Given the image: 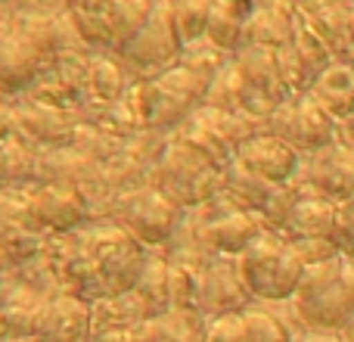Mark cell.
<instances>
[{
	"mask_svg": "<svg viewBox=\"0 0 354 342\" xmlns=\"http://www.w3.org/2000/svg\"><path fill=\"white\" fill-rule=\"evenodd\" d=\"M149 252L122 224L93 218L91 224L68 233H50L44 258L50 262L62 293L84 302L112 299L131 293L147 268Z\"/></svg>",
	"mask_w": 354,
	"mask_h": 342,
	"instance_id": "obj_1",
	"label": "cell"
},
{
	"mask_svg": "<svg viewBox=\"0 0 354 342\" xmlns=\"http://www.w3.org/2000/svg\"><path fill=\"white\" fill-rule=\"evenodd\" d=\"M292 308L305 327L317 330H342L354 314V255L336 252L333 258L308 264Z\"/></svg>",
	"mask_w": 354,
	"mask_h": 342,
	"instance_id": "obj_2",
	"label": "cell"
},
{
	"mask_svg": "<svg viewBox=\"0 0 354 342\" xmlns=\"http://www.w3.org/2000/svg\"><path fill=\"white\" fill-rule=\"evenodd\" d=\"M208 84H212V78L177 62V66L156 75V78L137 81L134 91H131V100L137 106L143 128L171 134L177 125H183L196 109L205 106Z\"/></svg>",
	"mask_w": 354,
	"mask_h": 342,
	"instance_id": "obj_3",
	"label": "cell"
},
{
	"mask_svg": "<svg viewBox=\"0 0 354 342\" xmlns=\"http://www.w3.org/2000/svg\"><path fill=\"white\" fill-rule=\"evenodd\" d=\"M239 268H243L245 287L252 289L255 302H292L308 271V262L280 231L268 227L239 255Z\"/></svg>",
	"mask_w": 354,
	"mask_h": 342,
	"instance_id": "obj_4",
	"label": "cell"
},
{
	"mask_svg": "<svg viewBox=\"0 0 354 342\" xmlns=\"http://www.w3.org/2000/svg\"><path fill=\"white\" fill-rule=\"evenodd\" d=\"M183 212L187 208L171 202L153 183H137V187H124L118 193H112L106 199L100 218L122 224L147 249H165L174 227L180 224Z\"/></svg>",
	"mask_w": 354,
	"mask_h": 342,
	"instance_id": "obj_5",
	"label": "cell"
},
{
	"mask_svg": "<svg viewBox=\"0 0 354 342\" xmlns=\"http://www.w3.org/2000/svg\"><path fill=\"white\" fill-rule=\"evenodd\" d=\"M147 183L162 190L180 208H199L224 193V168L168 134V143Z\"/></svg>",
	"mask_w": 354,
	"mask_h": 342,
	"instance_id": "obj_6",
	"label": "cell"
},
{
	"mask_svg": "<svg viewBox=\"0 0 354 342\" xmlns=\"http://www.w3.org/2000/svg\"><path fill=\"white\" fill-rule=\"evenodd\" d=\"M153 6L156 0H72L68 16L91 50L118 53L143 28Z\"/></svg>",
	"mask_w": 354,
	"mask_h": 342,
	"instance_id": "obj_7",
	"label": "cell"
},
{
	"mask_svg": "<svg viewBox=\"0 0 354 342\" xmlns=\"http://www.w3.org/2000/svg\"><path fill=\"white\" fill-rule=\"evenodd\" d=\"M180 53H183V37L180 28H177L171 0H156L143 28L118 50V60L124 62V69L131 72L134 81H147L177 66Z\"/></svg>",
	"mask_w": 354,
	"mask_h": 342,
	"instance_id": "obj_8",
	"label": "cell"
},
{
	"mask_svg": "<svg viewBox=\"0 0 354 342\" xmlns=\"http://www.w3.org/2000/svg\"><path fill=\"white\" fill-rule=\"evenodd\" d=\"M268 134L280 137L289 147L299 150L301 156H308L342 141V122L333 118L311 93H295L270 112Z\"/></svg>",
	"mask_w": 354,
	"mask_h": 342,
	"instance_id": "obj_9",
	"label": "cell"
},
{
	"mask_svg": "<svg viewBox=\"0 0 354 342\" xmlns=\"http://www.w3.org/2000/svg\"><path fill=\"white\" fill-rule=\"evenodd\" d=\"M233 66L243 78V112L268 125L270 112L289 97L280 72V50L243 44L233 53Z\"/></svg>",
	"mask_w": 354,
	"mask_h": 342,
	"instance_id": "obj_10",
	"label": "cell"
},
{
	"mask_svg": "<svg viewBox=\"0 0 354 342\" xmlns=\"http://www.w3.org/2000/svg\"><path fill=\"white\" fill-rule=\"evenodd\" d=\"M47 66V56L16 28L10 6L0 3V97L10 103L25 97Z\"/></svg>",
	"mask_w": 354,
	"mask_h": 342,
	"instance_id": "obj_11",
	"label": "cell"
},
{
	"mask_svg": "<svg viewBox=\"0 0 354 342\" xmlns=\"http://www.w3.org/2000/svg\"><path fill=\"white\" fill-rule=\"evenodd\" d=\"M199 215H202V233H205V243L212 246V252H218V255L239 258L258 240V233L268 231V224H264L258 215L233 206L227 193L214 196L212 202L199 206Z\"/></svg>",
	"mask_w": 354,
	"mask_h": 342,
	"instance_id": "obj_12",
	"label": "cell"
},
{
	"mask_svg": "<svg viewBox=\"0 0 354 342\" xmlns=\"http://www.w3.org/2000/svg\"><path fill=\"white\" fill-rule=\"evenodd\" d=\"M50 233L35 215L28 190H0V249L16 264L41 255Z\"/></svg>",
	"mask_w": 354,
	"mask_h": 342,
	"instance_id": "obj_13",
	"label": "cell"
},
{
	"mask_svg": "<svg viewBox=\"0 0 354 342\" xmlns=\"http://www.w3.org/2000/svg\"><path fill=\"white\" fill-rule=\"evenodd\" d=\"M301 190L320 193L333 202H345L354 196V143L336 141L317 153L301 156V168L295 177Z\"/></svg>",
	"mask_w": 354,
	"mask_h": 342,
	"instance_id": "obj_14",
	"label": "cell"
},
{
	"mask_svg": "<svg viewBox=\"0 0 354 342\" xmlns=\"http://www.w3.org/2000/svg\"><path fill=\"white\" fill-rule=\"evenodd\" d=\"M249 305H255V296L245 287L239 258L214 255L199 271V312L208 321H214L224 314H239Z\"/></svg>",
	"mask_w": 354,
	"mask_h": 342,
	"instance_id": "obj_15",
	"label": "cell"
},
{
	"mask_svg": "<svg viewBox=\"0 0 354 342\" xmlns=\"http://www.w3.org/2000/svg\"><path fill=\"white\" fill-rule=\"evenodd\" d=\"M12 116H16V134L35 143L41 153L59 147H72L75 131H78L81 118L75 109H62V106L41 103L35 97H19L12 100Z\"/></svg>",
	"mask_w": 354,
	"mask_h": 342,
	"instance_id": "obj_16",
	"label": "cell"
},
{
	"mask_svg": "<svg viewBox=\"0 0 354 342\" xmlns=\"http://www.w3.org/2000/svg\"><path fill=\"white\" fill-rule=\"evenodd\" d=\"M31 202L47 233H68L93 221L91 199L72 183H35Z\"/></svg>",
	"mask_w": 354,
	"mask_h": 342,
	"instance_id": "obj_17",
	"label": "cell"
},
{
	"mask_svg": "<svg viewBox=\"0 0 354 342\" xmlns=\"http://www.w3.org/2000/svg\"><path fill=\"white\" fill-rule=\"evenodd\" d=\"M165 143H168L165 131H140L137 137L124 141L122 150L109 162H103V174L112 193H118L124 187L147 183L156 162H159L162 150H165Z\"/></svg>",
	"mask_w": 354,
	"mask_h": 342,
	"instance_id": "obj_18",
	"label": "cell"
},
{
	"mask_svg": "<svg viewBox=\"0 0 354 342\" xmlns=\"http://www.w3.org/2000/svg\"><path fill=\"white\" fill-rule=\"evenodd\" d=\"M137 81L131 78V72L124 69V62L118 60V53H106V50H93L91 53V75H87L84 97L78 103V118L91 122L100 109L124 100L134 91Z\"/></svg>",
	"mask_w": 354,
	"mask_h": 342,
	"instance_id": "obj_19",
	"label": "cell"
},
{
	"mask_svg": "<svg viewBox=\"0 0 354 342\" xmlns=\"http://www.w3.org/2000/svg\"><path fill=\"white\" fill-rule=\"evenodd\" d=\"M93 312L91 302L68 293H56L47 299L35 327V342H91Z\"/></svg>",
	"mask_w": 354,
	"mask_h": 342,
	"instance_id": "obj_20",
	"label": "cell"
},
{
	"mask_svg": "<svg viewBox=\"0 0 354 342\" xmlns=\"http://www.w3.org/2000/svg\"><path fill=\"white\" fill-rule=\"evenodd\" d=\"M283 237L289 243H336L339 246V202L320 193L301 190L289 221L283 224Z\"/></svg>",
	"mask_w": 354,
	"mask_h": 342,
	"instance_id": "obj_21",
	"label": "cell"
},
{
	"mask_svg": "<svg viewBox=\"0 0 354 342\" xmlns=\"http://www.w3.org/2000/svg\"><path fill=\"white\" fill-rule=\"evenodd\" d=\"M236 162L245 165L249 171H255L258 177L274 183H289L299 177L301 168V153L295 147H289L286 141L261 131L258 137H252L249 143H243L236 153Z\"/></svg>",
	"mask_w": 354,
	"mask_h": 342,
	"instance_id": "obj_22",
	"label": "cell"
},
{
	"mask_svg": "<svg viewBox=\"0 0 354 342\" xmlns=\"http://www.w3.org/2000/svg\"><path fill=\"white\" fill-rule=\"evenodd\" d=\"M171 137L187 143V147H193L199 156H205L208 162H214V165H221V168H227L236 159V150H233L230 137H227V131H224L221 112L212 109V106L196 109L187 122L177 125L171 131Z\"/></svg>",
	"mask_w": 354,
	"mask_h": 342,
	"instance_id": "obj_23",
	"label": "cell"
},
{
	"mask_svg": "<svg viewBox=\"0 0 354 342\" xmlns=\"http://www.w3.org/2000/svg\"><path fill=\"white\" fill-rule=\"evenodd\" d=\"M301 16L326 41L333 60L354 62V0H330Z\"/></svg>",
	"mask_w": 354,
	"mask_h": 342,
	"instance_id": "obj_24",
	"label": "cell"
},
{
	"mask_svg": "<svg viewBox=\"0 0 354 342\" xmlns=\"http://www.w3.org/2000/svg\"><path fill=\"white\" fill-rule=\"evenodd\" d=\"M41 150L25 137H3L0 141V190H28L41 183Z\"/></svg>",
	"mask_w": 354,
	"mask_h": 342,
	"instance_id": "obj_25",
	"label": "cell"
},
{
	"mask_svg": "<svg viewBox=\"0 0 354 342\" xmlns=\"http://www.w3.org/2000/svg\"><path fill=\"white\" fill-rule=\"evenodd\" d=\"M137 342H208V318L196 308H171L137 327Z\"/></svg>",
	"mask_w": 354,
	"mask_h": 342,
	"instance_id": "obj_26",
	"label": "cell"
},
{
	"mask_svg": "<svg viewBox=\"0 0 354 342\" xmlns=\"http://www.w3.org/2000/svg\"><path fill=\"white\" fill-rule=\"evenodd\" d=\"M162 252H165V258L171 264H183V268H193V271H202L218 255V252H212V246L205 243L199 208H187V212H183L180 224L174 227L171 240H168V246Z\"/></svg>",
	"mask_w": 354,
	"mask_h": 342,
	"instance_id": "obj_27",
	"label": "cell"
},
{
	"mask_svg": "<svg viewBox=\"0 0 354 342\" xmlns=\"http://www.w3.org/2000/svg\"><path fill=\"white\" fill-rule=\"evenodd\" d=\"M314 100L330 112L333 118L345 122L354 116V62H333L326 72L317 75L311 91Z\"/></svg>",
	"mask_w": 354,
	"mask_h": 342,
	"instance_id": "obj_28",
	"label": "cell"
},
{
	"mask_svg": "<svg viewBox=\"0 0 354 342\" xmlns=\"http://www.w3.org/2000/svg\"><path fill=\"white\" fill-rule=\"evenodd\" d=\"M277 190H280V183L264 181V177H258L255 171L239 165L236 159L224 168V193L230 196L233 206L245 208V212L258 215V218H261L264 208L270 206V199H274Z\"/></svg>",
	"mask_w": 354,
	"mask_h": 342,
	"instance_id": "obj_29",
	"label": "cell"
},
{
	"mask_svg": "<svg viewBox=\"0 0 354 342\" xmlns=\"http://www.w3.org/2000/svg\"><path fill=\"white\" fill-rule=\"evenodd\" d=\"M249 6L252 3H245V0H214L205 37L214 44V47L224 50V53H236V50L245 44Z\"/></svg>",
	"mask_w": 354,
	"mask_h": 342,
	"instance_id": "obj_30",
	"label": "cell"
},
{
	"mask_svg": "<svg viewBox=\"0 0 354 342\" xmlns=\"http://www.w3.org/2000/svg\"><path fill=\"white\" fill-rule=\"evenodd\" d=\"M134 293L143 299V305H147V312L153 314V318H159V314H165L174 308V302H171V262L165 258L162 249L149 252L147 268H143Z\"/></svg>",
	"mask_w": 354,
	"mask_h": 342,
	"instance_id": "obj_31",
	"label": "cell"
},
{
	"mask_svg": "<svg viewBox=\"0 0 354 342\" xmlns=\"http://www.w3.org/2000/svg\"><path fill=\"white\" fill-rule=\"evenodd\" d=\"M93 312V330H112V327H122V330H137L140 324L153 321V314L147 312L143 299L131 289V293L112 296V299H100L91 305Z\"/></svg>",
	"mask_w": 354,
	"mask_h": 342,
	"instance_id": "obj_32",
	"label": "cell"
},
{
	"mask_svg": "<svg viewBox=\"0 0 354 342\" xmlns=\"http://www.w3.org/2000/svg\"><path fill=\"white\" fill-rule=\"evenodd\" d=\"M205 106L221 112H243V78H239L233 60L214 75V81L208 84Z\"/></svg>",
	"mask_w": 354,
	"mask_h": 342,
	"instance_id": "obj_33",
	"label": "cell"
},
{
	"mask_svg": "<svg viewBox=\"0 0 354 342\" xmlns=\"http://www.w3.org/2000/svg\"><path fill=\"white\" fill-rule=\"evenodd\" d=\"M230 60H233V53H224V50L214 47L208 37H199V41L183 44V53H180V60L177 62H180V66L196 69L199 75H205V78L214 81V75H218Z\"/></svg>",
	"mask_w": 354,
	"mask_h": 342,
	"instance_id": "obj_34",
	"label": "cell"
},
{
	"mask_svg": "<svg viewBox=\"0 0 354 342\" xmlns=\"http://www.w3.org/2000/svg\"><path fill=\"white\" fill-rule=\"evenodd\" d=\"M212 6H214V0H171V10H174L183 44L205 37L208 19H212Z\"/></svg>",
	"mask_w": 354,
	"mask_h": 342,
	"instance_id": "obj_35",
	"label": "cell"
},
{
	"mask_svg": "<svg viewBox=\"0 0 354 342\" xmlns=\"http://www.w3.org/2000/svg\"><path fill=\"white\" fill-rule=\"evenodd\" d=\"M171 302L174 308H196L199 312V271L171 264Z\"/></svg>",
	"mask_w": 354,
	"mask_h": 342,
	"instance_id": "obj_36",
	"label": "cell"
},
{
	"mask_svg": "<svg viewBox=\"0 0 354 342\" xmlns=\"http://www.w3.org/2000/svg\"><path fill=\"white\" fill-rule=\"evenodd\" d=\"M208 342H252L245 314H224V318L208 321Z\"/></svg>",
	"mask_w": 354,
	"mask_h": 342,
	"instance_id": "obj_37",
	"label": "cell"
},
{
	"mask_svg": "<svg viewBox=\"0 0 354 342\" xmlns=\"http://www.w3.org/2000/svg\"><path fill=\"white\" fill-rule=\"evenodd\" d=\"M339 246L342 252L354 255V196L339 202Z\"/></svg>",
	"mask_w": 354,
	"mask_h": 342,
	"instance_id": "obj_38",
	"label": "cell"
},
{
	"mask_svg": "<svg viewBox=\"0 0 354 342\" xmlns=\"http://www.w3.org/2000/svg\"><path fill=\"white\" fill-rule=\"evenodd\" d=\"M292 342H345L339 330H317V327H301Z\"/></svg>",
	"mask_w": 354,
	"mask_h": 342,
	"instance_id": "obj_39",
	"label": "cell"
},
{
	"mask_svg": "<svg viewBox=\"0 0 354 342\" xmlns=\"http://www.w3.org/2000/svg\"><path fill=\"white\" fill-rule=\"evenodd\" d=\"M91 342H137V330H122V327H112V330H93Z\"/></svg>",
	"mask_w": 354,
	"mask_h": 342,
	"instance_id": "obj_40",
	"label": "cell"
},
{
	"mask_svg": "<svg viewBox=\"0 0 354 342\" xmlns=\"http://www.w3.org/2000/svg\"><path fill=\"white\" fill-rule=\"evenodd\" d=\"M342 141L354 143V116H351V118H345V122H342Z\"/></svg>",
	"mask_w": 354,
	"mask_h": 342,
	"instance_id": "obj_41",
	"label": "cell"
},
{
	"mask_svg": "<svg viewBox=\"0 0 354 342\" xmlns=\"http://www.w3.org/2000/svg\"><path fill=\"white\" fill-rule=\"evenodd\" d=\"M339 333H342V339H345V342H354V314H351L348 321H345V327H342Z\"/></svg>",
	"mask_w": 354,
	"mask_h": 342,
	"instance_id": "obj_42",
	"label": "cell"
},
{
	"mask_svg": "<svg viewBox=\"0 0 354 342\" xmlns=\"http://www.w3.org/2000/svg\"><path fill=\"white\" fill-rule=\"evenodd\" d=\"M12 268H16V262H12V258L0 249V274H6V271H12Z\"/></svg>",
	"mask_w": 354,
	"mask_h": 342,
	"instance_id": "obj_43",
	"label": "cell"
},
{
	"mask_svg": "<svg viewBox=\"0 0 354 342\" xmlns=\"http://www.w3.org/2000/svg\"><path fill=\"white\" fill-rule=\"evenodd\" d=\"M0 3H6V0H0Z\"/></svg>",
	"mask_w": 354,
	"mask_h": 342,
	"instance_id": "obj_44",
	"label": "cell"
},
{
	"mask_svg": "<svg viewBox=\"0 0 354 342\" xmlns=\"http://www.w3.org/2000/svg\"><path fill=\"white\" fill-rule=\"evenodd\" d=\"M245 3H252V0H245Z\"/></svg>",
	"mask_w": 354,
	"mask_h": 342,
	"instance_id": "obj_45",
	"label": "cell"
}]
</instances>
